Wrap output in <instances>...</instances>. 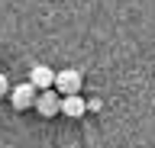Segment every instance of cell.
<instances>
[{
	"label": "cell",
	"mask_w": 155,
	"mask_h": 148,
	"mask_svg": "<svg viewBox=\"0 0 155 148\" xmlns=\"http://www.w3.org/2000/svg\"><path fill=\"white\" fill-rule=\"evenodd\" d=\"M10 93V84H7V74H0V97H7Z\"/></svg>",
	"instance_id": "8992f818"
},
{
	"label": "cell",
	"mask_w": 155,
	"mask_h": 148,
	"mask_svg": "<svg viewBox=\"0 0 155 148\" xmlns=\"http://www.w3.org/2000/svg\"><path fill=\"white\" fill-rule=\"evenodd\" d=\"M36 109H39L45 119H52L55 113H61V97L52 93V90H42V93L36 97Z\"/></svg>",
	"instance_id": "3957f363"
},
{
	"label": "cell",
	"mask_w": 155,
	"mask_h": 148,
	"mask_svg": "<svg viewBox=\"0 0 155 148\" xmlns=\"http://www.w3.org/2000/svg\"><path fill=\"white\" fill-rule=\"evenodd\" d=\"M29 84L42 93V90H52V84H55V71L45 68V65H36V68L29 71Z\"/></svg>",
	"instance_id": "277c9868"
},
{
	"label": "cell",
	"mask_w": 155,
	"mask_h": 148,
	"mask_svg": "<svg viewBox=\"0 0 155 148\" xmlns=\"http://www.w3.org/2000/svg\"><path fill=\"white\" fill-rule=\"evenodd\" d=\"M81 84H84V77H81L78 68L55 71V90L61 93V97H74V93H81Z\"/></svg>",
	"instance_id": "6da1fadb"
},
{
	"label": "cell",
	"mask_w": 155,
	"mask_h": 148,
	"mask_svg": "<svg viewBox=\"0 0 155 148\" xmlns=\"http://www.w3.org/2000/svg\"><path fill=\"white\" fill-rule=\"evenodd\" d=\"M36 97H39V90L32 87L29 80L10 90V103H13V109H26V106H36Z\"/></svg>",
	"instance_id": "7a4b0ae2"
},
{
	"label": "cell",
	"mask_w": 155,
	"mask_h": 148,
	"mask_svg": "<svg viewBox=\"0 0 155 148\" xmlns=\"http://www.w3.org/2000/svg\"><path fill=\"white\" fill-rule=\"evenodd\" d=\"M61 113L71 119H81L87 113V100L81 97V93H74V97H61Z\"/></svg>",
	"instance_id": "5b68a950"
}]
</instances>
